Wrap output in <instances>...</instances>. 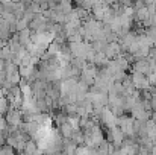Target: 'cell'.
Returning <instances> with one entry per match:
<instances>
[{
    "instance_id": "obj_1",
    "label": "cell",
    "mask_w": 156,
    "mask_h": 155,
    "mask_svg": "<svg viewBox=\"0 0 156 155\" xmlns=\"http://www.w3.org/2000/svg\"><path fill=\"white\" fill-rule=\"evenodd\" d=\"M8 129H9V125H8L6 119L5 117H0V132H5Z\"/></svg>"
}]
</instances>
